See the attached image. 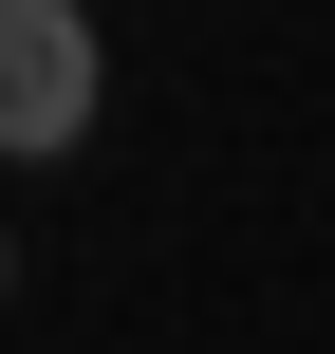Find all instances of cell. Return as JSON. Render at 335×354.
I'll return each instance as SVG.
<instances>
[{
	"instance_id": "2",
	"label": "cell",
	"mask_w": 335,
	"mask_h": 354,
	"mask_svg": "<svg viewBox=\"0 0 335 354\" xmlns=\"http://www.w3.org/2000/svg\"><path fill=\"white\" fill-rule=\"evenodd\" d=\"M0 280H19V261H0Z\"/></svg>"
},
{
	"instance_id": "1",
	"label": "cell",
	"mask_w": 335,
	"mask_h": 354,
	"mask_svg": "<svg viewBox=\"0 0 335 354\" xmlns=\"http://www.w3.org/2000/svg\"><path fill=\"white\" fill-rule=\"evenodd\" d=\"M93 93H112L93 19H75V0H0V168H56V149L93 131Z\"/></svg>"
}]
</instances>
